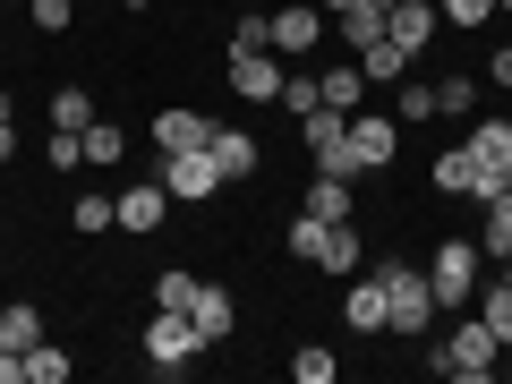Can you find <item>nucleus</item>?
<instances>
[{"label": "nucleus", "mask_w": 512, "mask_h": 384, "mask_svg": "<svg viewBox=\"0 0 512 384\" xmlns=\"http://www.w3.org/2000/svg\"><path fill=\"white\" fill-rule=\"evenodd\" d=\"M495 359H504V342H495V325H487V316H461V325L444 333L436 350H427V367H436V376H453V384L495 376Z\"/></svg>", "instance_id": "1"}, {"label": "nucleus", "mask_w": 512, "mask_h": 384, "mask_svg": "<svg viewBox=\"0 0 512 384\" xmlns=\"http://www.w3.org/2000/svg\"><path fill=\"white\" fill-rule=\"evenodd\" d=\"M436 316H444V308H436V291H427V265H384V333L419 342Z\"/></svg>", "instance_id": "2"}, {"label": "nucleus", "mask_w": 512, "mask_h": 384, "mask_svg": "<svg viewBox=\"0 0 512 384\" xmlns=\"http://www.w3.org/2000/svg\"><path fill=\"white\" fill-rule=\"evenodd\" d=\"M427 291H436V308H470L478 299V239H444L436 256H427Z\"/></svg>", "instance_id": "3"}, {"label": "nucleus", "mask_w": 512, "mask_h": 384, "mask_svg": "<svg viewBox=\"0 0 512 384\" xmlns=\"http://www.w3.org/2000/svg\"><path fill=\"white\" fill-rule=\"evenodd\" d=\"M197 359H205L197 325H188L180 308H154V325H146V367H154V376H188Z\"/></svg>", "instance_id": "4"}, {"label": "nucleus", "mask_w": 512, "mask_h": 384, "mask_svg": "<svg viewBox=\"0 0 512 384\" xmlns=\"http://www.w3.org/2000/svg\"><path fill=\"white\" fill-rule=\"evenodd\" d=\"M265 43H274L282 60L316 52V43H325V9H308V0H282V9H265Z\"/></svg>", "instance_id": "5"}, {"label": "nucleus", "mask_w": 512, "mask_h": 384, "mask_svg": "<svg viewBox=\"0 0 512 384\" xmlns=\"http://www.w3.org/2000/svg\"><path fill=\"white\" fill-rule=\"evenodd\" d=\"M222 77H231L239 103H274V94H282V52H231Z\"/></svg>", "instance_id": "6"}, {"label": "nucleus", "mask_w": 512, "mask_h": 384, "mask_svg": "<svg viewBox=\"0 0 512 384\" xmlns=\"http://www.w3.org/2000/svg\"><path fill=\"white\" fill-rule=\"evenodd\" d=\"M154 180H163L180 205H205V197L222 188V171H214V154H163V163H154Z\"/></svg>", "instance_id": "7"}, {"label": "nucleus", "mask_w": 512, "mask_h": 384, "mask_svg": "<svg viewBox=\"0 0 512 384\" xmlns=\"http://www.w3.org/2000/svg\"><path fill=\"white\" fill-rule=\"evenodd\" d=\"M188 325H197V342H205V350H222V342L239 333L231 291H222V282H197V299H188Z\"/></svg>", "instance_id": "8"}, {"label": "nucleus", "mask_w": 512, "mask_h": 384, "mask_svg": "<svg viewBox=\"0 0 512 384\" xmlns=\"http://www.w3.org/2000/svg\"><path fill=\"white\" fill-rule=\"evenodd\" d=\"M436 26H444V9H436V0H393V9H384V35L402 43L410 60H419L427 43H436Z\"/></svg>", "instance_id": "9"}, {"label": "nucleus", "mask_w": 512, "mask_h": 384, "mask_svg": "<svg viewBox=\"0 0 512 384\" xmlns=\"http://www.w3.org/2000/svg\"><path fill=\"white\" fill-rule=\"evenodd\" d=\"M111 205H120V231H137V239H146V231H163V214H171V188H163V180H128Z\"/></svg>", "instance_id": "10"}, {"label": "nucleus", "mask_w": 512, "mask_h": 384, "mask_svg": "<svg viewBox=\"0 0 512 384\" xmlns=\"http://www.w3.org/2000/svg\"><path fill=\"white\" fill-rule=\"evenodd\" d=\"M205 154H214L222 188H231V180H256V163H265V146H256L248 128H222V120H214V146H205Z\"/></svg>", "instance_id": "11"}, {"label": "nucleus", "mask_w": 512, "mask_h": 384, "mask_svg": "<svg viewBox=\"0 0 512 384\" xmlns=\"http://www.w3.org/2000/svg\"><path fill=\"white\" fill-rule=\"evenodd\" d=\"M342 325H350V333H384V274H350Z\"/></svg>", "instance_id": "12"}, {"label": "nucleus", "mask_w": 512, "mask_h": 384, "mask_svg": "<svg viewBox=\"0 0 512 384\" xmlns=\"http://www.w3.org/2000/svg\"><path fill=\"white\" fill-rule=\"evenodd\" d=\"M154 146L163 154H205L214 146V120H205V111H163V120H154Z\"/></svg>", "instance_id": "13"}, {"label": "nucleus", "mask_w": 512, "mask_h": 384, "mask_svg": "<svg viewBox=\"0 0 512 384\" xmlns=\"http://www.w3.org/2000/svg\"><path fill=\"white\" fill-rule=\"evenodd\" d=\"M359 77H367V86H402V77H410V52H402L393 35L359 43Z\"/></svg>", "instance_id": "14"}, {"label": "nucleus", "mask_w": 512, "mask_h": 384, "mask_svg": "<svg viewBox=\"0 0 512 384\" xmlns=\"http://www.w3.org/2000/svg\"><path fill=\"white\" fill-rule=\"evenodd\" d=\"M299 214H316V222H350V180H342V171H316Z\"/></svg>", "instance_id": "15"}, {"label": "nucleus", "mask_w": 512, "mask_h": 384, "mask_svg": "<svg viewBox=\"0 0 512 384\" xmlns=\"http://www.w3.org/2000/svg\"><path fill=\"white\" fill-rule=\"evenodd\" d=\"M478 256L512 265V188H504V197H487V222H478Z\"/></svg>", "instance_id": "16"}, {"label": "nucleus", "mask_w": 512, "mask_h": 384, "mask_svg": "<svg viewBox=\"0 0 512 384\" xmlns=\"http://www.w3.org/2000/svg\"><path fill=\"white\" fill-rule=\"evenodd\" d=\"M316 265H325L333 282H350V274H359V231H350V222H325V248H316Z\"/></svg>", "instance_id": "17"}, {"label": "nucleus", "mask_w": 512, "mask_h": 384, "mask_svg": "<svg viewBox=\"0 0 512 384\" xmlns=\"http://www.w3.org/2000/svg\"><path fill=\"white\" fill-rule=\"evenodd\" d=\"M0 342H9V350H35V342H43V308L9 299V308H0Z\"/></svg>", "instance_id": "18"}, {"label": "nucleus", "mask_w": 512, "mask_h": 384, "mask_svg": "<svg viewBox=\"0 0 512 384\" xmlns=\"http://www.w3.org/2000/svg\"><path fill=\"white\" fill-rule=\"evenodd\" d=\"M69 367H77V359H69L60 342H52V333H43V342L26 350V384H69Z\"/></svg>", "instance_id": "19"}, {"label": "nucleus", "mask_w": 512, "mask_h": 384, "mask_svg": "<svg viewBox=\"0 0 512 384\" xmlns=\"http://www.w3.org/2000/svg\"><path fill=\"white\" fill-rule=\"evenodd\" d=\"M316 86H325V103H333V111H359L367 77H359V60H342V69H325V77H316Z\"/></svg>", "instance_id": "20"}, {"label": "nucleus", "mask_w": 512, "mask_h": 384, "mask_svg": "<svg viewBox=\"0 0 512 384\" xmlns=\"http://www.w3.org/2000/svg\"><path fill=\"white\" fill-rule=\"evenodd\" d=\"M470 154H478V163H504V171H512V120H478V128H470Z\"/></svg>", "instance_id": "21"}, {"label": "nucleus", "mask_w": 512, "mask_h": 384, "mask_svg": "<svg viewBox=\"0 0 512 384\" xmlns=\"http://www.w3.org/2000/svg\"><path fill=\"white\" fill-rule=\"evenodd\" d=\"M470 316H487V325H495V342H512V274L495 282V291H478V299H470Z\"/></svg>", "instance_id": "22"}, {"label": "nucleus", "mask_w": 512, "mask_h": 384, "mask_svg": "<svg viewBox=\"0 0 512 384\" xmlns=\"http://www.w3.org/2000/svg\"><path fill=\"white\" fill-rule=\"evenodd\" d=\"M86 163H103V171H120V163H128V137H120L111 120H94V128H86Z\"/></svg>", "instance_id": "23"}, {"label": "nucleus", "mask_w": 512, "mask_h": 384, "mask_svg": "<svg viewBox=\"0 0 512 384\" xmlns=\"http://www.w3.org/2000/svg\"><path fill=\"white\" fill-rule=\"evenodd\" d=\"M69 231H86V239L94 231H120V205H111V197H77L69 205Z\"/></svg>", "instance_id": "24"}, {"label": "nucleus", "mask_w": 512, "mask_h": 384, "mask_svg": "<svg viewBox=\"0 0 512 384\" xmlns=\"http://www.w3.org/2000/svg\"><path fill=\"white\" fill-rule=\"evenodd\" d=\"M291 376L299 384H333V376H342V359H333L325 342H308V350H291Z\"/></svg>", "instance_id": "25"}, {"label": "nucleus", "mask_w": 512, "mask_h": 384, "mask_svg": "<svg viewBox=\"0 0 512 384\" xmlns=\"http://www.w3.org/2000/svg\"><path fill=\"white\" fill-rule=\"evenodd\" d=\"M52 128H77V137L94 128V103H86V86H60V94H52Z\"/></svg>", "instance_id": "26"}, {"label": "nucleus", "mask_w": 512, "mask_h": 384, "mask_svg": "<svg viewBox=\"0 0 512 384\" xmlns=\"http://www.w3.org/2000/svg\"><path fill=\"white\" fill-rule=\"evenodd\" d=\"M478 103V77H436V120H461Z\"/></svg>", "instance_id": "27"}, {"label": "nucleus", "mask_w": 512, "mask_h": 384, "mask_svg": "<svg viewBox=\"0 0 512 384\" xmlns=\"http://www.w3.org/2000/svg\"><path fill=\"white\" fill-rule=\"evenodd\" d=\"M282 248H291L299 265H316V248H325V222H316V214H299L291 231H282Z\"/></svg>", "instance_id": "28"}, {"label": "nucleus", "mask_w": 512, "mask_h": 384, "mask_svg": "<svg viewBox=\"0 0 512 384\" xmlns=\"http://www.w3.org/2000/svg\"><path fill=\"white\" fill-rule=\"evenodd\" d=\"M436 188H444V197H470V146H461V154H436Z\"/></svg>", "instance_id": "29"}, {"label": "nucleus", "mask_w": 512, "mask_h": 384, "mask_svg": "<svg viewBox=\"0 0 512 384\" xmlns=\"http://www.w3.org/2000/svg\"><path fill=\"white\" fill-rule=\"evenodd\" d=\"M333 35L359 52V43H376V35H384V18H376V9H350V18H333Z\"/></svg>", "instance_id": "30"}, {"label": "nucleus", "mask_w": 512, "mask_h": 384, "mask_svg": "<svg viewBox=\"0 0 512 384\" xmlns=\"http://www.w3.org/2000/svg\"><path fill=\"white\" fill-rule=\"evenodd\" d=\"M393 111H402V120H436V86H393Z\"/></svg>", "instance_id": "31"}, {"label": "nucleus", "mask_w": 512, "mask_h": 384, "mask_svg": "<svg viewBox=\"0 0 512 384\" xmlns=\"http://www.w3.org/2000/svg\"><path fill=\"white\" fill-rule=\"evenodd\" d=\"M26 18H35L43 35H69V18H77V0H26Z\"/></svg>", "instance_id": "32"}, {"label": "nucleus", "mask_w": 512, "mask_h": 384, "mask_svg": "<svg viewBox=\"0 0 512 384\" xmlns=\"http://www.w3.org/2000/svg\"><path fill=\"white\" fill-rule=\"evenodd\" d=\"M274 103H282V111H316V103H325V86H316V77H282Z\"/></svg>", "instance_id": "33"}, {"label": "nucleus", "mask_w": 512, "mask_h": 384, "mask_svg": "<svg viewBox=\"0 0 512 384\" xmlns=\"http://www.w3.org/2000/svg\"><path fill=\"white\" fill-rule=\"evenodd\" d=\"M188 299H197V274H163V282H154V308H180L188 316Z\"/></svg>", "instance_id": "34"}, {"label": "nucleus", "mask_w": 512, "mask_h": 384, "mask_svg": "<svg viewBox=\"0 0 512 384\" xmlns=\"http://www.w3.org/2000/svg\"><path fill=\"white\" fill-rule=\"evenodd\" d=\"M444 9V26H487L495 18V0H436Z\"/></svg>", "instance_id": "35"}, {"label": "nucleus", "mask_w": 512, "mask_h": 384, "mask_svg": "<svg viewBox=\"0 0 512 384\" xmlns=\"http://www.w3.org/2000/svg\"><path fill=\"white\" fill-rule=\"evenodd\" d=\"M231 52H274V43H265V9H248V18L231 26Z\"/></svg>", "instance_id": "36"}, {"label": "nucleus", "mask_w": 512, "mask_h": 384, "mask_svg": "<svg viewBox=\"0 0 512 384\" xmlns=\"http://www.w3.org/2000/svg\"><path fill=\"white\" fill-rule=\"evenodd\" d=\"M0 163H18V103L0 94Z\"/></svg>", "instance_id": "37"}, {"label": "nucleus", "mask_w": 512, "mask_h": 384, "mask_svg": "<svg viewBox=\"0 0 512 384\" xmlns=\"http://www.w3.org/2000/svg\"><path fill=\"white\" fill-rule=\"evenodd\" d=\"M350 9H376V18H384L393 0H325V18H350Z\"/></svg>", "instance_id": "38"}, {"label": "nucleus", "mask_w": 512, "mask_h": 384, "mask_svg": "<svg viewBox=\"0 0 512 384\" xmlns=\"http://www.w3.org/2000/svg\"><path fill=\"white\" fill-rule=\"evenodd\" d=\"M26 376V350H9V342H0V384H18Z\"/></svg>", "instance_id": "39"}, {"label": "nucleus", "mask_w": 512, "mask_h": 384, "mask_svg": "<svg viewBox=\"0 0 512 384\" xmlns=\"http://www.w3.org/2000/svg\"><path fill=\"white\" fill-rule=\"evenodd\" d=\"M487 77H495V86H512V43H504L495 60H487Z\"/></svg>", "instance_id": "40"}, {"label": "nucleus", "mask_w": 512, "mask_h": 384, "mask_svg": "<svg viewBox=\"0 0 512 384\" xmlns=\"http://www.w3.org/2000/svg\"><path fill=\"white\" fill-rule=\"evenodd\" d=\"M248 9H274V0H248Z\"/></svg>", "instance_id": "41"}, {"label": "nucleus", "mask_w": 512, "mask_h": 384, "mask_svg": "<svg viewBox=\"0 0 512 384\" xmlns=\"http://www.w3.org/2000/svg\"><path fill=\"white\" fill-rule=\"evenodd\" d=\"M495 9H512V0H495Z\"/></svg>", "instance_id": "42"}, {"label": "nucleus", "mask_w": 512, "mask_h": 384, "mask_svg": "<svg viewBox=\"0 0 512 384\" xmlns=\"http://www.w3.org/2000/svg\"><path fill=\"white\" fill-rule=\"evenodd\" d=\"M0 9H9V0H0ZM18 9H26V0H18Z\"/></svg>", "instance_id": "43"}, {"label": "nucleus", "mask_w": 512, "mask_h": 384, "mask_svg": "<svg viewBox=\"0 0 512 384\" xmlns=\"http://www.w3.org/2000/svg\"><path fill=\"white\" fill-rule=\"evenodd\" d=\"M504 359H512V342H504Z\"/></svg>", "instance_id": "44"}]
</instances>
